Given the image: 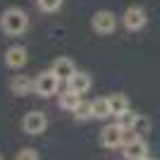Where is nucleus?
I'll return each instance as SVG.
<instances>
[{"instance_id":"obj_15","label":"nucleus","mask_w":160,"mask_h":160,"mask_svg":"<svg viewBox=\"0 0 160 160\" xmlns=\"http://www.w3.org/2000/svg\"><path fill=\"white\" fill-rule=\"evenodd\" d=\"M117 124H120L124 132H136V124H139V115L136 112H124L122 117H117Z\"/></svg>"},{"instance_id":"obj_17","label":"nucleus","mask_w":160,"mask_h":160,"mask_svg":"<svg viewBox=\"0 0 160 160\" xmlns=\"http://www.w3.org/2000/svg\"><path fill=\"white\" fill-rule=\"evenodd\" d=\"M72 115L77 120H88V117H93V112H91V100H81Z\"/></svg>"},{"instance_id":"obj_11","label":"nucleus","mask_w":160,"mask_h":160,"mask_svg":"<svg viewBox=\"0 0 160 160\" xmlns=\"http://www.w3.org/2000/svg\"><path fill=\"white\" fill-rule=\"evenodd\" d=\"M88 88H91V74H86V72L72 74V79L67 81V91H69V93L81 96V93H86Z\"/></svg>"},{"instance_id":"obj_6","label":"nucleus","mask_w":160,"mask_h":160,"mask_svg":"<svg viewBox=\"0 0 160 160\" xmlns=\"http://www.w3.org/2000/svg\"><path fill=\"white\" fill-rule=\"evenodd\" d=\"M124 151H122V155H124V160H148L151 155H148V143L143 136H132V139L124 141Z\"/></svg>"},{"instance_id":"obj_16","label":"nucleus","mask_w":160,"mask_h":160,"mask_svg":"<svg viewBox=\"0 0 160 160\" xmlns=\"http://www.w3.org/2000/svg\"><path fill=\"white\" fill-rule=\"evenodd\" d=\"M62 2H65V0H36L38 10H41V12H46V14L58 12V10L62 7Z\"/></svg>"},{"instance_id":"obj_4","label":"nucleus","mask_w":160,"mask_h":160,"mask_svg":"<svg viewBox=\"0 0 160 160\" xmlns=\"http://www.w3.org/2000/svg\"><path fill=\"white\" fill-rule=\"evenodd\" d=\"M122 24H124V29L127 31H141V29L148 24V14L146 10L141 5H132L124 10V14H122Z\"/></svg>"},{"instance_id":"obj_5","label":"nucleus","mask_w":160,"mask_h":160,"mask_svg":"<svg viewBox=\"0 0 160 160\" xmlns=\"http://www.w3.org/2000/svg\"><path fill=\"white\" fill-rule=\"evenodd\" d=\"M22 129H24L29 136H41V134L48 129L46 112H41V110H31V112H27V115H24V120H22Z\"/></svg>"},{"instance_id":"obj_13","label":"nucleus","mask_w":160,"mask_h":160,"mask_svg":"<svg viewBox=\"0 0 160 160\" xmlns=\"http://www.w3.org/2000/svg\"><path fill=\"white\" fill-rule=\"evenodd\" d=\"M91 112H93L96 120H108V117H112V115H110V103H108V98L91 100Z\"/></svg>"},{"instance_id":"obj_20","label":"nucleus","mask_w":160,"mask_h":160,"mask_svg":"<svg viewBox=\"0 0 160 160\" xmlns=\"http://www.w3.org/2000/svg\"><path fill=\"white\" fill-rule=\"evenodd\" d=\"M0 160H2V155H0Z\"/></svg>"},{"instance_id":"obj_12","label":"nucleus","mask_w":160,"mask_h":160,"mask_svg":"<svg viewBox=\"0 0 160 160\" xmlns=\"http://www.w3.org/2000/svg\"><path fill=\"white\" fill-rule=\"evenodd\" d=\"M108 103H110V115L112 117H122L124 112H129V98L124 93H110Z\"/></svg>"},{"instance_id":"obj_3","label":"nucleus","mask_w":160,"mask_h":160,"mask_svg":"<svg viewBox=\"0 0 160 160\" xmlns=\"http://www.w3.org/2000/svg\"><path fill=\"white\" fill-rule=\"evenodd\" d=\"M91 29H93L98 36H110V33L117 29V17H115L110 10H98V12L91 17Z\"/></svg>"},{"instance_id":"obj_18","label":"nucleus","mask_w":160,"mask_h":160,"mask_svg":"<svg viewBox=\"0 0 160 160\" xmlns=\"http://www.w3.org/2000/svg\"><path fill=\"white\" fill-rule=\"evenodd\" d=\"M17 160H38V151H33V148H22L19 153H17Z\"/></svg>"},{"instance_id":"obj_9","label":"nucleus","mask_w":160,"mask_h":160,"mask_svg":"<svg viewBox=\"0 0 160 160\" xmlns=\"http://www.w3.org/2000/svg\"><path fill=\"white\" fill-rule=\"evenodd\" d=\"M50 72H53L60 81H69L72 74H77L79 69H77V65H74L72 58H58V60L53 62V67H50Z\"/></svg>"},{"instance_id":"obj_8","label":"nucleus","mask_w":160,"mask_h":160,"mask_svg":"<svg viewBox=\"0 0 160 160\" xmlns=\"http://www.w3.org/2000/svg\"><path fill=\"white\" fill-rule=\"evenodd\" d=\"M29 62V50L24 46H10L5 50V65L10 69H22Z\"/></svg>"},{"instance_id":"obj_10","label":"nucleus","mask_w":160,"mask_h":160,"mask_svg":"<svg viewBox=\"0 0 160 160\" xmlns=\"http://www.w3.org/2000/svg\"><path fill=\"white\" fill-rule=\"evenodd\" d=\"M10 91H12L14 96L24 98V96H29L33 91V79L29 74H14V79L10 81Z\"/></svg>"},{"instance_id":"obj_1","label":"nucleus","mask_w":160,"mask_h":160,"mask_svg":"<svg viewBox=\"0 0 160 160\" xmlns=\"http://www.w3.org/2000/svg\"><path fill=\"white\" fill-rule=\"evenodd\" d=\"M0 29L7 36H22L29 29V14L22 7H7L0 14Z\"/></svg>"},{"instance_id":"obj_7","label":"nucleus","mask_w":160,"mask_h":160,"mask_svg":"<svg viewBox=\"0 0 160 160\" xmlns=\"http://www.w3.org/2000/svg\"><path fill=\"white\" fill-rule=\"evenodd\" d=\"M124 141H127V132L115 122V124H108L103 132H100V143L105 148H120L124 146Z\"/></svg>"},{"instance_id":"obj_2","label":"nucleus","mask_w":160,"mask_h":160,"mask_svg":"<svg viewBox=\"0 0 160 160\" xmlns=\"http://www.w3.org/2000/svg\"><path fill=\"white\" fill-rule=\"evenodd\" d=\"M60 91V79L55 77L50 69L48 72H41L36 79H33V93L41 96V98H50Z\"/></svg>"},{"instance_id":"obj_19","label":"nucleus","mask_w":160,"mask_h":160,"mask_svg":"<svg viewBox=\"0 0 160 160\" xmlns=\"http://www.w3.org/2000/svg\"><path fill=\"white\" fill-rule=\"evenodd\" d=\"M148 160H155V158H148Z\"/></svg>"},{"instance_id":"obj_14","label":"nucleus","mask_w":160,"mask_h":160,"mask_svg":"<svg viewBox=\"0 0 160 160\" xmlns=\"http://www.w3.org/2000/svg\"><path fill=\"white\" fill-rule=\"evenodd\" d=\"M79 103H81V96L69 93V91H65V93H60V96H58V105H60L62 110H67V112H74Z\"/></svg>"}]
</instances>
